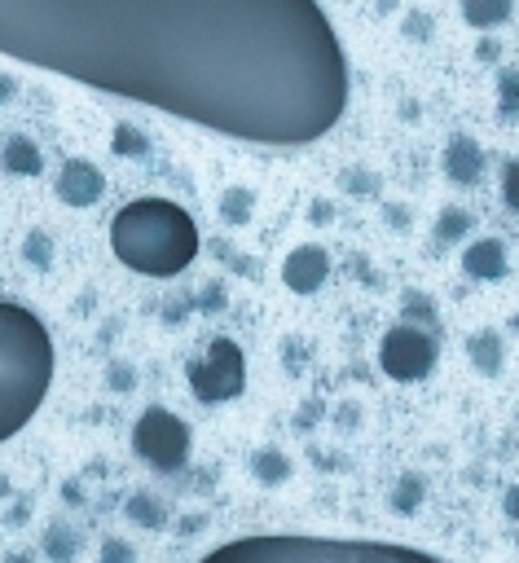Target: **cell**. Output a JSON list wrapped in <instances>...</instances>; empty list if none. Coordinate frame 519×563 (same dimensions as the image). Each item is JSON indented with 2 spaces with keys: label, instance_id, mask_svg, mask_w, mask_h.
Wrapping results in <instances>:
<instances>
[{
  "label": "cell",
  "instance_id": "1",
  "mask_svg": "<svg viewBox=\"0 0 519 563\" xmlns=\"http://www.w3.org/2000/svg\"><path fill=\"white\" fill-rule=\"evenodd\" d=\"M0 53L256 146H308L348 106L317 0H0Z\"/></svg>",
  "mask_w": 519,
  "mask_h": 563
},
{
  "label": "cell",
  "instance_id": "2",
  "mask_svg": "<svg viewBox=\"0 0 519 563\" xmlns=\"http://www.w3.org/2000/svg\"><path fill=\"white\" fill-rule=\"evenodd\" d=\"M53 383V339L31 308L0 300V445L36 418Z\"/></svg>",
  "mask_w": 519,
  "mask_h": 563
},
{
  "label": "cell",
  "instance_id": "3",
  "mask_svg": "<svg viewBox=\"0 0 519 563\" xmlns=\"http://www.w3.org/2000/svg\"><path fill=\"white\" fill-rule=\"evenodd\" d=\"M110 251L141 278H176L198 256V225L172 198H132L110 220Z\"/></svg>",
  "mask_w": 519,
  "mask_h": 563
},
{
  "label": "cell",
  "instance_id": "4",
  "mask_svg": "<svg viewBox=\"0 0 519 563\" xmlns=\"http://www.w3.org/2000/svg\"><path fill=\"white\" fill-rule=\"evenodd\" d=\"M198 563H445L427 550L392 546V542H339V537H238L207 550Z\"/></svg>",
  "mask_w": 519,
  "mask_h": 563
},
{
  "label": "cell",
  "instance_id": "5",
  "mask_svg": "<svg viewBox=\"0 0 519 563\" xmlns=\"http://www.w3.org/2000/svg\"><path fill=\"white\" fill-rule=\"evenodd\" d=\"M132 449L159 476H176L185 467V458H190V427H185V418L163 410V405H150V410H141L137 427H132Z\"/></svg>",
  "mask_w": 519,
  "mask_h": 563
},
{
  "label": "cell",
  "instance_id": "6",
  "mask_svg": "<svg viewBox=\"0 0 519 563\" xmlns=\"http://www.w3.org/2000/svg\"><path fill=\"white\" fill-rule=\"evenodd\" d=\"M185 379H190V392L198 396L203 405H225V401H238L242 388H247V357L234 339H212L207 352L198 361L185 366Z\"/></svg>",
  "mask_w": 519,
  "mask_h": 563
},
{
  "label": "cell",
  "instance_id": "7",
  "mask_svg": "<svg viewBox=\"0 0 519 563\" xmlns=\"http://www.w3.org/2000/svg\"><path fill=\"white\" fill-rule=\"evenodd\" d=\"M436 357H440L436 339L427 335L423 326H410V322L392 326L388 335H383V344H379V366H383V374H388V379H396V383H418V379H427V374L436 370Z\"/></svg>",
  "mask_w": 519,
  "mask_h": 563
},
{
  "label": "cell",
  "instance_id": "8",
  "mask_svg": "<svg viewBox=\"0 0 519 563\" xmlns=\"http://www.w3.org/2000/svg\"><path fill=\"white\" fill-rule=\"evenodd\" d=\"M326 278H330V256L317 242H304V247H295L291 256L282 260V282L291 295H317Z\"/></svg>",
  "mask_w": 519,
  "mask_h": 563
},
{
  "label": "cell",
  "instance_id": "9",
  "mask_svg": "<svg viewBox=\"0 0 519 563\" xmlns=\"http://www.w3.org/2000/svg\"><path fill=\"white\" fill-rule=\"evenodd\" d=\"M53 190H58L66 207H93L97 198L106 194V176L93 159H66L58 181H53Z\"/></svg>",
  "mask_w": 519,
  "mask_h": 563
},
{
  "label": "cell",
  "instance_id": "10",
  "mask_svg": "<svg viewBox=\"0 0 519 563\" xmlns=\"http://www.w3.org/2000/svg\"><path fill=\"white\" fill-rule=\"evenodd\" d=\"M445 176L454 185H480V176H484V150H480V141H471L467 132L449 137V146H445Z\"/></svg>",
  "mask_w": 519,
  "mask_h": 563
},
{
  "label": "cell",
  "instance_id": "11",
  "mask_svg": "<svg viewBox=\"0 0 519 563\" xmlns=\"http://www.w3.org/2000/svg\"><path fill=\"white\" fill-rule=\"evenodd\" d=\"M462 269L476 282H498V278H506V247L498 238H476L462 251Z\"/></svg>",
  "mask_w": 519,
  "mask_h": 563
},
{
  "label": "cell",
  "instance_id": "12",
  "mask_svg": "<svg viewBox=\"0 0 519 563\" xmlns=\"http://www.w3.org/2000/svg\"><path fill=\"white\" fill-rule=\"evenodd\" d=\"M0 168H5L9 176H40L44 154H40V146L31 137L14 132V137L5 141V150H0Z\"/></svg>",
  "mask_w": 519,
  "mask_h": 563
},
{
  "label": "cell",
  "instance_id": "13",
  "mask_svg": "<svg viewBox=\"0 0 519 563\" xmlns=\"http://www.w3.org/2000/svg\"><path fill=\"white\" fill-rule=\"evenodd\" d=\"M467 357L471 366H476L480 374H498L502 370V335L498 330H476V335L467 339Z\"/></svg>",
  "mask_w": 519,
  "mask_h": 563
},
{
  "label": "cell",
  "instance_id": "14",
  "mask_svg": "<svg viewBox=\"0 0 519 563\" xmlns=\"http://www.w3.org/2000/svg\"><path fill=\"white\" fill-rule=\"evenodd\" d=\"M511 14H515V0H462V18H467V27H476V31L502 27Z\"/></svg>",
  "mask_w": 519,
  "mask_h": 563
},
{
  "label": "cell",
  "instance_id": "15",
  "mask_svg": "<svg viewBox=\"0 0 519 563\" xmlns=\"http://www.w3.org/2000/svg\"><path fill=\"white\" fill-rule=\"evenodd\" d=\"M40 546H44V555H49V563H75V555H80V537H75V528L62 524V520H53L49 528H44Z\"/></svg>",
  "mask_w": 519,
  "mask_h": 563
},
{
  "label": "cell",
  "instance_id": "16",
  "mask_svg": "<svg viewBox=\"0 0 519 563\" xmlns=\"http://www.w3.org/2000/svg\"><path fill=\"white\" fill-rule=\"evenodd\" d=\"M124 515L137 528H163L168 524V506H163L159 498H154V493H128V502H124Z\"/></svg>",
  "mask_w": 519,
  "mask_h": 563
},
{
  "label": "cell",
  "instance_id": "17",
  "mask_svg": "<svg viewBox=\"0 0 519 563\" xmlns=\"http://www.w3.org/2000/svg\"><path fill=\"white\" fill-rule=\"evenodd\" d=\"M251 476H256L260 484H286L291 480V458L282 454V449H256L251 454Z\"/></svg>",
  "mask_w": 519,
  "mask_h": 563
},
{
  "label": "cell",
  "instance_id": "18",
  "mask_svg": "<svg viewBox=\"0 0 519 563\" xmlns=\"http://www.w3.org/2000/svg\"><path fill=\"white\" fill-rule=\"evenodd\" d=\"M423 498H427V484H423V476H401L392 484V511L396 515H414L418 506H423Z\"/></svg>",
  "mask_w": 519,
  "mask_h": 563
},
{
  "label": "cell",
  "instance_id": "19",
  "mask_svg": "<svg viewBox=\"0 0 519 563\" xmlns=\"http://www.w3.org/2000/svg\"><path fill=\"white\" fill-rule=\"evenodd\" d=\"M110 150L124 154V159H146V154H150V137L137 124H115V132H110Z\"/></svg>",
  "mask_w": 519,
  "mask_h": 563
},
{
  "label": "cell",
  "instance_id": "20",
  "mask_svg": "<svg viewBox=\"0 0 519 563\" xmlns=\"http://www.w3.org/2000/svg\"><path fill=\"white\" fill-rule=\"evenodd\" d=\"M251 207H256V194L242 190V185H234V190L220 194V220H225V225H247Z\"/></svg>",
  "mask_w": 519,
  "mask_h": 563
},
{
  "label": "cell",
  "instance_id": "21",
  "mask_svg": "<svg viewBox=\"0 0 519 563\" xmlns=\"http://www.w3.org/2000/svg\"><path fill=\"white\" fill-rule=\"evenodd\" d=\"M498 115L519 119V71L515 66H502L498 71Z\"/></svg>",
  "mask_w": 519,
  "mask_h": 563
},
{
  "label": "cell",
  "instance_id": "22",
  "mask_svg": "<svg viewBox=\"0 0 519 563\" xmlns=\"http://www.w3.org/2000/svg\"><path fill=\"white\" fill-rule=\"evenodd\" d=\"M467 229H471V212H462V207H445L436 220V242H458V238H467Z\"/></svg>",
  "mask_w": 519,
  "mask_h": 563
},
{
  "label": "cell",
  "instance_id": "23",
  "mask_svg": "<svg viewBox=\"0 0 519 563\" xmlns=\"http://www.w3.org/2000/svg\"><path fill=\"white\" fill-rule=\"evenodd\" d=\"M22 256H27L31 269H49L53 264V238L44 234V229H31V234L22 238Z\"/></svg>",
  "mask_w": 519,
  "mask_h": 563
},
{
  "label": "cell",
  "instance_id": "24",
  "mask_svg": "<svg viewBox=\"0 0 519 563\" xmlns=\"http://www.w3.org/2000/svg\"><path fill=\"white\" fill-rule=\"evenodd\" d=\"M502 203L511 212H519V159H506V168H502Z\"/></svg>",
  "mask_w": 519,
  "mask_h": 563
},
{
  "label": "cell",
  "instance_id": "25",
  "mask_svg": "<svg viewBox=\"0 0 519 563\" xmlns=\"http://www.w3.org/2000/svg\"><path fill=\"white\" fill-rule=\"evenodd\" d=\"M102 563H137V550H132L124 537H106L102 542Z\"/></svg>",
  "mask_w": 519,
  "mask_h": 563
},
{
  "label": "cell",
  "instance_id": "26",
  "mask_svg": "<svg viewBox=\"0 0 519 563\" xmlns=\"http://www.w3.org/2000/svg\"><path fill=\"white\" fill-rule=\"evenodd\" d=\"M106 383H110L115 392H132L137 374H132V366H124V361H119V366H110V370H106Z\"/></svg>",
  "mask_w": 519,
  "mask_h": 563
},
{
  "label": "cell",
  "instance_id": "27",
  "mask_svg": "<svg viewBox=\"0 0 519 563\" xmlns=\"http://www.w3.org/2000/svg\"><path fill=\"white\" fill-rule=\"evenodd\" d=\"M502 511L511 515V520H519V484H511V489H506V498H502Z\"/></svg>",
  "mask_w": 519,
  "mask_h": 563
},
{
  "label": "cell",
  "instance_id": "28",
  "mask_svg": "<svg viewBox=\"0 0 519 563\" xmlns=\"http://www.w3.org/2000/svg\"><path fill=\"white\" fill-rule=\"evenodd\" d=\"M18 93V84H14V75H0V106L9 102V97Z\"/></svg>",
  "mask_w": 519,
  "mask_h": 563
},
{
  "label": "cell",
  "instance_id": "29",
  "mask_svg": "<svg viewBox=\"0 0 519 563\" xmlns=\"http://www.w3.org/2000/svg\"><path fill=\"white\" fill-rule=\"evenodd\" d=\"M0 563H36V559H31L27 550H14V555H5V559H0Z\"/></svg>",
  "mask_w": 519,
  "mask_h": 563
},
{
  "label": "cell",
  "instance_id": "30",
  "mask_svg": "<svg viewBox=\"0 0 519 563\" xmlns=\"http://www.w3.org/2000/svg\"><path fill=\"white\" fill-rule=\"evenodd\" d=\"M203 528V515H194V520H181V533H198Z\"/></svg>",
  "mask_w": 519,
  "mask_h": 563
}]
</instances>
